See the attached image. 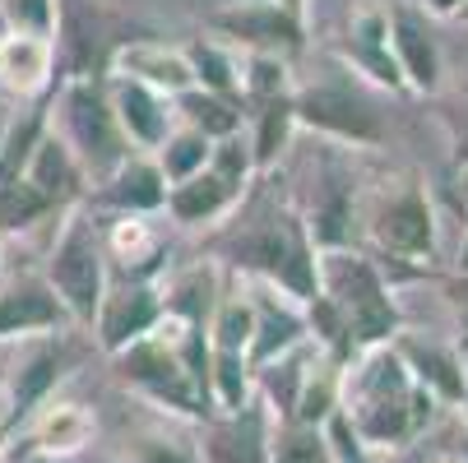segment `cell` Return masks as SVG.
I'll list each match as a JSON object with an SVG mask.
<instances>
[{"label":"cell","mask_w":468,"mask_h":463,"mask_svg":"<svg viewBox=\"0 0 468 463\" xmlns=\"http://www.w3.org/2000/svg\"><path fill=\"white\" fill-rule=\"evenodd\" d=\"M93 431H98V417L84 404H51L47 399L28 417V449L42 458H70L93 440Z\"/></svg>","instance_id":"21"},{"label":"cell","mask_w":468,"mask_h":463,"mask_svg":"<svg viewBox=\"0 0 468 463\" xmlns=\"http://www.w3.org/2000/svg\"><path fill=\"white\" fill-rule=\"evenodd\" d=\"M302 218H306V232H311L315 250H339V246L353 241V181L334 163L320 172L315 200Z\"/></svg>","instance_id":"20"},{"label":"cell","mask_w":468,"mask_h":463,"mask_svg":"<svg viewBox=\"0 0 468 463\" xmlns=\"http://www.w3.org/2000/svg\"><path fill=\"white\" fill-rule=\"evenodd\" d=\"M135 463H199V440L172 431V426H149L130 440Z\"/></svg>","instance_id":"35"},{"label":"cell","mask_w":468,"mask_h":463,"mask_svg":"<svg viewBox=\"0 0 468 463\" xmlns=\"http://www.w3.org/2000/svg\"><path fill=\"white\" fill-rule=\"evenodd\" d=\"M320 436H324L334 463H362V458H367L362 436H357V426H353V417H348L344 408H334V413L320 422Z\"/></svg>","instance_id":"37"},{"label":"cell","mask_w":468,"mask_h":463,"mask_svg":"<svg viewBox=\"0 0 468 463\" xmlns=\"http://www.w3.org/2000/svg\"><path fill=\"white\" fill-rule=\"evenodd\" d=\"M47 125L65 140V149L75 153V163L84 167L89 185H102L130 153L116 111L107 102V79L102 75H65V84L51 93L47 107Z\"/></svg>","instance_id":"2"},{"label":"cell","mask_w":468,"mask_h":463,"mask_svg":"<svg viewBox=\"0 0 468 463\" xmlns=\"http://www.w3.org/2000/svg\"><path fill=\"white\" fill-rule=\"evenodd\" d=\"M209 399H214V413H241L255 399V366L241 353L214 348V357H209Z\"/></svg>","instance_id":"32"},{"label":"cell","mask_w":468,"mask_h":463,"mask_svg":"<svg viewBox=\"0 0 468 463\" xmlns=\"http://www.w3.org/2000/svg\"><path fill=\"white\" fill-rule=\"evenodd\" d=\"M209 343L223 348V353H250V339H255V301H250V288H223L214 315H209Z\"/></svg>","instance_id":"29"},{"label":"cell","mask_w":468,"mask_h":463,"mask_svg":"<svg viewBox=\"0 0 468 463\" xmlns=\"http://www.w3.org/2000/svg\"><path fill=\"white\" fill-rule=\"evenodd\" d=\"M367 232L394 259H413V264L436 259V214H431L427 190L413 181L385 185L376 195L367 209Z\"/></svg>","instance_id":"7"},{"label":"cell","mask_w":468,"mask_h":463,"mask_svg":"<svg viewBox=\"0 0 468 463\" xmlns=\"http://www.w3.org/2000/svg\"><path fill=\"white\" fill-rule=\"evenodd\" d=\"M270 463H334L320 426L306 422H274L270 426Z\"/></svg>","instance_id":"34"},{"label":"cell","mask_w":468,"mask_h":463,"mask_svg":"<svg viewBox=\"0 0 468 463\" xmlns=\"http://www.w3.org/2000/svg\"><path fill=\"white\" fill-rule=\"evenodd\" d=\"M297 135V116H292V93L283 98H264V102H246V140L255 153V172H274L279 158L288 153Z\"/></svg>","instance_id":"25"},{"label":"cell","mask_w":468,"mask_h":463,"mask_svg":"<svg viewBox=\"0 0 468 463\" xmlns=\"http://www.w3.org/2000/svg\"><path fill=\"white\" fill-rule=\"evenodd\" d=\"M42 279L51 283V292L60 297V306L70 310V320L80 329H93L98 306H102L107 283H112V264H107L102 227L89 214V205H75L60 214V232L47 250Z\"/></svg>","instance_id":"4"},{"label":"cell","mask_w":468,"mask_h":463,"mask_svg":"<svg viewBox=\"0 0 468 463\" xmlns=\"http://www.w3.org/2000/svg\"><path fill=\"white\" fill-rule=\"evenodd\" d=\"M454 158L468 167V130H463V135H459V144H454Z\"/></svg>","instance_id":"41"},{"label":"cell","mask_w":468,"mask_h":463,"mask_svg":"<svg viewBox=\"0 0 468 463\" xmlns=\"http://www.w3.org/2000/svg\"><path fill=\"white\" fill-rule=\"evenodd\" d=\"M70 324V310L60 306L47 279H19L0 288V339H51Z\"/></svg>","instance_id":"12"},{"label":"cell","mask_w":468,"mask_h":463,"mask_svg":"<svg viewBox=\"0 0 468 463\" xmlns=\"http://www.w3.org/2000/svg\"><path fill=\"white\" fill-rule=\"evenodd\" d=\"M158 324H163L158 283L154 279H125V283H107V297H102L98 320H93V334H98V348L107 357H116L130 343L149 339Z\"/></svg>","instance_id":"8"},{"label":"cell","mask_w":468,"mask_h":463,"mask_svg":"<svg viewBox=\"0 0 468 463\" xmlns=\"http://www.w3.org/2000/svg\"><path fill=\"white\" fill-rule=\"evenodd\" d=\"M320 297L339 310L357 353L399 339L404 315H399V301H394L385 274L376 269V259H367L348 246L320 250Z\"/></svg>","instance_id":"3"},{"label":"cell","mask_w":468,"mask_h":463,"mask_svg":"<svg viewBox=\"0 0 468 463\" xmlns=\"http://www.w3.org/2000/svg\"><path fill=\"white\" fill-rule=\"evenodd\" d=\"M0 394H5V380H0Z\"/></svg>","instance_id":"45"},{"label":"cell","mask_w":468,"mask_h":463,"mask_svg":"<svg viewBox=\"0 0 468 463\" xmlns=\"http://www.w3.org/2000/svg\"><path fill=\"white\" fill-rule=\"evenodd\" d=\"M404 357L413 384H422L431 399H445V404H459L468 394V375H463V362L454 357V348L445 343H431V339H399L394 348Z\"/></svg>","instance_id":"24"},{"label":"cell","mask_w":468,"mask_h":463,"mask_svg":"<svg viewBox=\"0 0 468 463\" xmlns=\"http://www.w3.org/2000/svg\"><path fill=\"white\" fill-rule=\"evenodd\" d=\"M389 51L399 60L404 89L413 93H436L441 89V51L431 37V24L413 5H394L389 10Z\"/></svg>","instance_id":"15"},{"label":"cell","mask_w":468,"mask_h":463,"mask_svg":"<svg viewBox=\"0 0 468 463\" xmlns=\"http://www.w3.org/2000/svg\"><path fill=\"white\" fill-rule=\"evenodd\" d=\"M250 301H255V339H250V353H246L250 366H264V362H274V357L311 343L302 301H292L288 292L260 283V279L250 288Z\"/></svg>","instance_id":"13"},{"label":"cell","mask_w":468,"mask_h":463,"mask_svg":"<svg viewBox=\"0 0 468 463\" xmlns=\"http://www.w3.org/2000/svg\"><path fill=\"white\" fill-rule=\"evenodd\" d=\"M24 181L37 185L60 214L89 200V176H84V167L75 163V153L65 149V140L56 135L51 125L37 135V144H33V153H28V163H24Z\"/></svg>","instance_id":"16"},{"label":"cell","mask_w":468,"mask_h":463,"mask_svg":"<svg viewBox=\"0 0 468 463\" xmlns=\"http://www.w3.org/2000/svg\"><path fill=\"white\" fill-rule=\"evenodd\" d=\"M107 75H125L135 84H149L167 98L195 89V75H190V60L181 47H167V42H154V37H125L112 60H107Z\"/></svg>","instance_id":"14"},{"label":"cell","mask_w":468,"mask_h":463,"mask_svg":"<svg viewBox=\"0 0 468 463\" xmlns=\"http://www.w3.org/2000/svg\"><path fill=\"white\" fill-rule=\"evenodd\" d=\"M209 28L218 37H228L232 47H241V51H279V56H292L306 42L302 15L274 5V0H237V5H228V10H218L209 19Z\"/></svg>","instance_id":"9"},{"label":"cell","mask_w":468,"mask_h":463,"mask_svg":"<svg viewBox=\"0 0 468 463\" xmlns=\"http://www.w3.org/2000/svg\"><path fill=\"white\" fill-rule=\"evenodd\" d=\"M158 292H163V315L205 329L214 306H218V297H223V269L214 259H195V264H186L181 274H172L167 288H158Z\"/></svg>","instance_id":"22"},{"label":"cell","mask_w":468,"mask_h":463,"mask_svg":"<svg viewBox=\"0 0 468 463\" xmlns=\"http://www.w3.org/2000/svg\"><path fill=\"white\" fill-rule=\"evenodd\" d=\"M209 153H214V140L176 121L172 135L154 149V163H158V172L167 176V185H181V181H190L195 172L209 167Z\"/></svg>","instance_id":"30"},{"label":"cell","mask_w":468,"mask_h":463,"mask_svg":"<svg viewBox=\"0 0 468 463\" xmlns=\"http://www.w3.org/2000/svg\"><path fill=\"white\" fill-rule=\"evenodd\" d=\"M93 195L102 205H112L116 214H163L167 205V176L158 172L154 153H130L102 185H93Z\"/></svg>","instance_id":"19"},{"label":"cell","mask_w":468,"mask_h":463,"mask_svg":"<svg viewBox=\"0 0 468 463\" xmlns=\"http://www.w3.org/2000/svg\"><path fill=\"white\" fill-rule=\"evenodd\" d=\"M51 84H56V42L10 28L0 37V89L10 98H37Z\"/></svg>","instance_id":"17"},{"label":"cell","mask_w":468,"mask_h":463,"mask_svg":"<svg viewBox=\"0 0 468 463\" xmlns=\"http://www.w3.org/2000/svg\"><path fill=\"white\" fill-rule=\"evenodd\" d=\"M270 408L250 399L241 413L209 417L199 436V463H270Z\"/></svg>","instance_id":"11"},{"label":"cell","mask_w":468,"mask_h":463,"mask_svg":"<svg viewBox=\"0 0 468 463\" xmlns=\"http://www.w3.org/2000/svg\"><path fill=\"white\" fill-rule=\"evenodd\" d=\"M292 116H297V130H311V135L334 140V144L376 149L385 140L380 111L344 79H320V84L292 89Z\"/></svg>","instance_id":"6"},{"label":"cell","mask_w":468,"mask_h":463,"mask_svg":"<svg viewBox=\"0 0 468 463\" xmlns=\"http://www.w3.org/2000/svg\"><path fill=\"white\" fill-rule=\"evenodd\" d=\"M172 111L181 125L199 130L209 140H228L237 130H246V107L237 98H223V93H209V89H186L172 98Z\"/></svg>","instance_id":"27"},{"label":"cell","mask_w":468,"mask_h":463,"mask_svg":"<svg viewBox=\"0 0 468 463\" xmlns=\"http://www.w3.org/2000/svg\"><path fill=\"white\" fill-rule=\"evenodd\" d=\"M107 102L116 111V125L125 144L135 153H154L176 125V111H172V98L149 89V84H135L125 75H107Z\"/></svg>","instance_id":"10"},{"label":"cell","mask_w":468,"mask_h":463,"mask_svg":"<svg viewBox=\"0 0 468 463\" xmlns=\"http://www.w3.org/2000/svg\"><path fill=\"white\" fill-rule=\"evenodd\" d=\"M441 463H463V458H441Z\"/></svg>","instance_id":"44"},{"label":"cell","mask_w":468,"mask_h":463,"mask_svg":"<svg viewBox=\"0 0 468 463\" xmlns=\"http://www.w3.org/2000/svg\"><path fill=\"white\" fill-rule=\"evenodd\" d=\"M463 10H468V0H422V15H431V19H454Z\"/></svg>","instance_id":"39"},{"label":"cell","mask_w":468,"mask_h":463,"mask_svg":"<svg viewBox=\"0 0 468 463\" xmlns=\"http://www.w3.org/2000/svg\"><path fill=\"white\" fill-rule=\"evenodd\" d=\"M292 93V65L279 51H241V107Z\"/></svg>","instance_id":"33"},{"label":"cell","mask_w":468,"mask_h":463,"mask_svg":"<svg viewBox=\"0 0 468 463\" xmlns=\"http://www.w3.org/2000/svg\"><path fill=\"white\" fill-rule=\"evenodd\" d=\"M228 259L241 274L270 283L279 292H288L292 301H311L320 292V250L306 232V218L283 205L260 214L255 223H246L232 241H228Z\"/></svg>","instance_id":"1"},{"label":"cell","mask_w":468,"mask_h":463,"mask_svg":"<svg viewBox=\"0 0 468 463\" xmlns=\"http://www.w3.org/2000/svg\"><path fill=\"white\" fill-rule=\"evenodd\" d=\"M107 264H121L125 279H154L163 269V241L144 214H116L102 227Z\"/></svg>","instance_id":"23"},{"label":"cell","mask_w":468,"mask_h":463,"mask_svg":"<svg viewBox=\"0 0 468 463\" xmlns=\"http://www.w3.org/2000/svg\"><path fill=\"white\" fill-rule=\"evenodd\" d=\"M181 51L190 60L195 89H209V93H223V98L241 102V56H237V47H223L214 37H199V42H190Z\"/></svg>","instance_id":"28"},{"label":"cell","mask_w":468,"mask_h":463,"mask_svg":"<svg viewBox=\"0 0 468 463\" xmlns=\"http://www.w3.org/2000/svg\"><path fill=\"white\" fill-rule=\"evenodd\" d=\"M176 329L181 320L163 315V324L154 329L149 339L130 343L125 353H116L121 380L135 384L144 399H154L163 413H181V417H209V399L195 389V380L186 375L181 357H176Z\"/></svg>","instance_id":"5"},{"label":"cell","mask_w":468,"mask_h":463,"mask_svg":"<svg viewBox=\"0 0 468 463\" xmlns=\"http://www.w3.org/2000/svg\"><path fill=\"white\" fill-rule=\"evenodd\" d=\"M60 375H65V343L51 334L19 371H15V380H10V417L15 422H28L47 399H51V389L60 384Z\"/></svg>","instance_id":"26"},{"label":"cell","mask_w":468,"mask_h":463,"mask_svg":"<svg viewBox=\"0 0 468 463\" xmlns=\"http://www.w3.org/2000/svg\"><path fill=\"white\" fill-rule=\"evenodd\" d=\"M0 246H5V237H0Z\"/></svg>","instance_id":"46"},{"label":"cell","mask_w":468,"mask_h":463,"mask_svg":"<svg viewBox=\"0 0 468 463\" xmlns=\"http://www.w3.org/2000/svg\"><path fill=\"white\" fill-rule=\"evenodd\" d=\"M459 264H463V269H468V241H463V255H459Z\"/></svg>","instance_id":"43"},{"label":"cell","mask_w":468,"mask_h":463,"mask_svg":"<svg viewBox=\"0 0 468 463\" xmlns=\"http://www.w3.org/2000/svg\"><path fill=\"white\" fill-rule=\"evenodd\" d=\"M10 125H15V111H10L5 98H0V149H5V140H10Z\"/></svg>","instance_id":"40"},{"label":"cell","mask_w":468,"mask_h":463,"mask_svg":"<svg viewBox=\"0 0 468 463\" xmlns=\"http://www.w3.org/2000/svg\"><path fill=\"white\" fill-rule=\"evenodd\" d=\"M0 15L15 33H37L51 42L60 33V0H0Z\"/></svg>","instance_id":"36"},{"label":"cell","mask_w":468,"mask_h":463,"mask_svg":"<svg viewBox=\"0 0 468 463\" xmlns=\"http://www.w3.org/2000/svg\"><path fill=\"white\" fill-rule=\"evenodd\" d=\"M274 5H283V10H292V15H302V5H306V0H274Z\"/></svg>","instance_id":"42"},{"label":"cell","mask_w":468,"mask_h":463,"mask_svg":"<svg viewBox=\"0 0 468 463\" xmlns=\"http://www.w3.org/2000/svg\"><path fill=\"white\" fill-rule=\"evenodd\" d=\"M60 209L47 200L37 185H28L24 176H5L0 181V237H19L33 232L37 223L56 218Z\"/></svg>","instance_id":"31"},{"label":"cell","mask_w":468,"mask_h":463,"mask_svg":"<svg viewBox=\"0 0 468 463\" xmlns=\"http://www.w3.org/2000/svg\"><path fill=\"white\" fill-rule=\"evenodd\" d=\"M450 306H454V315H459V324H463V334H468V269H463V279L450 283Z\"/></svg>","instance_id":"38"},{"label":"cell","mask_w":468,"mask_h":463,"mask_svg":"<svg viewBox=\"0 0 468 463\" xmlns=\"http://www.w3.org/2000/svg\"><path fill=\"white\" fill-rule=\"evenodd\" d=\"M241 200H246V190H237V185L223 181L214 167H205V172H195V176L181 181V185H167V205H163V209L172 214L176 227H209V223L237 214Z\"/></svg>","instance_id":"18"}]
</instances>
